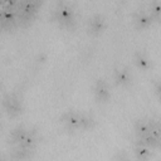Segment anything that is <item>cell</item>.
Instances as JSON below:
<instances>
[{
	"mask_svg": "<svg viewBox=\"0 0 161 161\" xmlns=\"http://www.w3.org/2000/svg\"><path fill=\"white\" fill-rule=\"evenodd\" d=\"M31 153H33L31 148H26L20 145H15V147L13 150V157H15V158H29L31 156Z\"/></svg>",
	"mask_w": 161,
	"mask_h": 161,
	"instance_id": "obj_15",
	"label": "cell"
},
{
	"mask_svg": "<svg viewBox=\"0 0 161 161\" xmlns=\"http://www.w3.org/2000/svg\"><path fill=\"white\" fill-rule=\"evenodd\" d=\"M26 131H28V128L24 126H18V127L13 128L9 133V142L11 145H18L23 140V137L25 136Z\"/></svg>",
	"mask_w": 161,
	"mask_h": 161,
	"instance_id": "obj_12",
	"label": "cell"
},
{
	"mask_svg": "<svg viewBox=\"0 0 161 161\" xmlns=\"http://www.w3.org/2000/svg\"><path fill=\"white\" fill-rule=\"evenodd\" d=\"M135 132L137 136L142 135H152L157 138H161V127L160 122L153 118L148 119H138L135 123Z\"/></svg>",
	"mask_w": 161,
	"mask_h": 161,
	"instance_id": "obj_3",
	"label": "cell"
},
{
	"mask_svg": "<svg viewBox=\"0 0 161 161\" xmlns=\"http://www.w3.org/2000/svg\"><path fill=\"white\" fill-rule=\"evenodd\" d=\"M94 126H96V119L93 116L87 113H80L79 130H92Z\"/></svg>",
	"mask_w": 161,
	"mask_h": 161,
	"instance_id": "obj_13",
	"label": "cell"
},
{
	"mask_svg": "<svg viewBox=\"0 0 161 161\" xmlns=\"http://www.w3.org/2000/svg\"><path fill=\"white\" fill-rule=\"evenodd\" d=\"M60 122L63 126L69 131L79 130V121H80V113L75 111H67L60 116Z\"/></svg>",
	"mask_w": 161,
	"mask_h": 161,
	"instance_id": "obj_6",
	"label": "cell"
},
{
	"mask_svg": "<svg viewBox=\"0 0 161 161\" xmlns=\"http://www.w3.org/2000/svg\"><path fill=\"white\" fill-rule=\"evenodd\" d=\"M148 15L151 16L152 20L158 21V19H160V4L157 0L151 1L150 6H148Z\"/></svg>",
	"mask_w": 161,
	"mask_h": 161,
	"instance_id": "obj_17",
	"label": "cell"
},
{
	"mask_svg": "<svg viewBox=\"0 0 161 161\" xmlns=\"http://www.w3.org/2000/svg\"><path fill=\"white\" fill-rule=\"evenodd\" d=\"M137 145H142V146H146L148 148H156L160 146V138H157L152 135L137 136Z\"/></svg>",
	"mask_w": 161,
	"mask_h": 161,
	"instance_id": "obj_11",
	"label": "cell"
},
{
	"mask_svg": "<svg viewBox=\"0 0 161 161\" xmlns=\"http://www.w3.org/2000/svg\"><path fill=\"white\" fill-rule=\"evenodd\" d=\"M18 26L15 10L0 8V30H13Z\"/></svg>",
	"mask_w": 161,
	"mask_h": 161,
	"instance_id": "obj_5",
	"label": "cell"
},
{
	"mask_svg": "<svg viewBox=\"0 0 161 161\" xmlns=\"http://www.w3.org/2000/svg\"><path fill=\"white\" fill-rule=\"evenodd\" d=\"M113 80L117 86L126 87L130 86L132 82V74L128 72L127 68H117L113 72Z\"/></svg>",
	"mask_w": 161,
	"mask_h": 161,
	"instance_id": "obj_9",
	"label": "cell"
},
{
	"mask_svg": "<svg viewBox=\"0 0 161 161\" xmlns=\"http://www.w3.org/2000/svg\"><path fill=\"white\" fill-rule=\"evenodd\" d=\"M135 64L140 69L146 70L150 67V59H148V57L143 52H137L136 55H135Z\"/></svg>",
	"mask_w": 161,
	"mask_h": 161,
	"instance_id": "obj_14",
	"label": "cell"
},
{
	"mask_svg": "<svg viewBox=\"0 0 161 161\" xmlns=\"http://www.w3.org/2000/svg\"><path fill=\"white\" fill-rule=\"evenodd\" d=\"M1 1H3V8H4V9L15 10L19 0H1Z\"/></svg>",
	"mask_w": 161,
	"mask_h": 161,
	"instance_id": "obj_18",
	"label": "cell"
},
{
	"mask_svg": "<svg viewBox=\"0 0 161 161\" xmlns=\"http://www.w3.org/2000/svg\"><path fill=\"white\" fill-rule=\"evenodd\" d=\"M93 94H94V98L97 99V102H107L111 96L108 83L104 79H98L94 83Z\"/></svg>",
	"mask_w": 161,
	"mask_h": 161,
	"instance_id": "obj_7",
	"label": "cell"
},
{
	"mask_svg": "<svg viewBox=\"0 0 161 161\" xmlns=\"http://www.w3.org/2000/svg\"><path fill=\"white\" fill-rule=\"evenodd\" d=\"M133 23L138 29H147L152 24V19L146 11H137L133 16Z\"/></svg>",
	"mask_w": 161,
	"mask_h": 161,
	"instance_id": "obj_10",
	"label": "cell"
},
{
	"mask_svg": "<svg viewBox=\"0 0 161 161\" xmlns=\"http://www.w3.org/2000/svg\"><path fill=\"white\" fill-rule=\"evenodd\" d=\"M133 152H135L136 158H138V160H147V158H150V156H151L150 148L146 147V146H142V145H137V146L135 147Z\"/></svg>",
	"mask_w": 161,
	"mask_h": 161,
	"instance_id": "obj_16",
	"label": "cell"
},
{
	"mask_svg": "<svg viewBox=\"0 0 161 161\" xmlns=\"http://www.w3.org/2000/svg\"><path fill=\"white\" fill-rule=\"evenodd\" d=\"M38 8L33 4L31 0H19L15 13H16V20H18V26H28L30 25L36 14H38Z\"/></svg>",
	"mask_w": 161,
	"mask_h": 161,
	"instance_id": "obj_2",
	"label": "cell"
},
{
	"mask_svg": "<svg viewBox=\"0 0 161 161\" xmlns=\"http://www.w3.org/2000/svg\"><path fill=\"white\" fill-rule=\"evenodd\" d=\"M104 29H106V20L102 15L97 14V15H93L92 18H89V20H88V31L91 34L98 35Z\"/></svg>",
	"mask_w": 161,
	"mask_h": 161,
	"instance_id": "obj_8",
	"label": "cell"
},
{
	"mask_svg": "<svg viewBox=\"0 0 161 161\" xmlns=\"http://www.w3.org/2000/svg\"><path fill=\"white\" fill-rule=\"evenodd\" d=\"M1 104H3V108L5 109V112L11 117L19 116L23 112V103H21L20 98L14 93L6 94L3 98Z\"/></svg>",
	"mask_w": 161,
	"mask_h": 161,
	"instance_id": "obj_4",
	"label": "cell"
},
{
	"mask_svg": "<svg viewBox=\"0 0 161 161\" xmlns=\"http://www.w3.org/2000/svg\"><path fill=\"white\" fill-rule=\"evenodd\" d=\"M31 1H33V4H34V5H35L38 9H39V8H40V6L44 4V0H31Z\"/></svg>",
	"mask_w": 161,
	"mask_h": 161,
	"instance_id": "obj_19",
	"label": "cell"
},
{
	"mask_svg": "<svg viewBox=\"0 0 161 161\" xmlns=\"http://www.w3.org/2000/svg\"><path fill=\"white\" fill-rule=\"evenodd\" d=\"M52 19L60 26L73 29L75 26V13L70 5L64 1H59L52 11Z\"/></svg>",
	"mask_w": 161,
	"mask_h": 161,
	"instance_id": "obj_1",
	"label": "cell"
}]
</instances>
